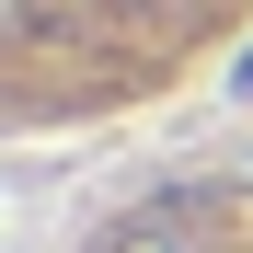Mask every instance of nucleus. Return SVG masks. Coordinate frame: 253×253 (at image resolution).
<instances>
[{
  "label": "nucleus",
  "mask_w": 253,
  "mask_h": 253,
  "mask_svg": "<svg viewBox=\"0 0 253 253\" xmlns=\"http://www.w3.org/2000/svg\"><path fill=\"white\" fill-rule=\"evenodd\" d=\"M253 35V0H12L0 12V115L23 138L115 126L184 92Z\"/></svg>",
  "instance_id": "1"
},
{
  "label": "nucleus",
  "mask_w": 253,
  "mask_h": 253,
  "mask_svg": "<svg viewBox=\"0 0 253 253\" xmlns=\"http://www.w3.org/2000/svg\"><path fill=\"white\" fill-rule=\"evenodd\" d=\"M92 253H253V184H161Z\"/></svg>",
  "instance_id": "2"
}]
</instances>
